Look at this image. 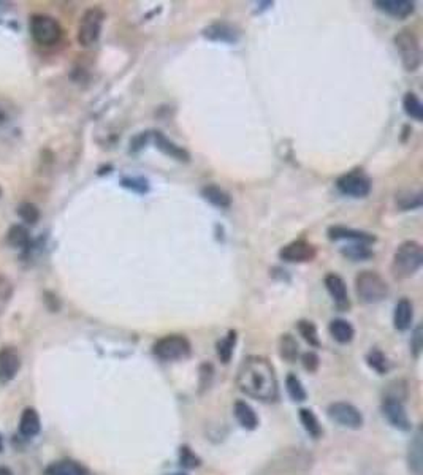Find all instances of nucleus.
I'll use <instances>...</instances> for the list:
<instances>
[{
  "label": "nucleus",
  "mask_w": 423,
  "mask_h": 475,
  "mask_svg": "<svg viewBox=\"0 0 423 475\" xmlns=\"http://www.w3.org/2000/svg\"><path fill=\"white\" fill-rule=\"evenodd\" d=\"M21 369V356L16 349L5 347L0 350V384H8L18 375Z\"/></svg>",
  "instance_id": "14"
},
{
  "label": "nucleus",
  "mask_w": 423,
  "mask_h": 475,
  "mask_svg": "<svg viewBox=\"0 0 423 475\" xmlns=\"http://www.w3.org/2000/svg\"><path fill=\"white\" fill-rule=\"evenodd\" d=\"M18 216L23 222H27V224H35L40 219V211L37 206L34 203H23L19 205L18 208Z\"/></svg>",
  "instance_id": "34"
},
{
  "label": "nucleus",
  "mask_w": 423,
  "mask_h": 475,
  "mask_svg": "<svg viewBox=\"0 0 423 475\" xmlns=\"http://www.w3.org/2000/svg\"><path fill=\"white\" fill-rule=\"evenodd\" d=\"M240 29H236L233 24L225 23V21H218V23L209 24L203 29V37L211 41H222V43H236L240 40Z\"/></svg>",
  "instance_id": "13"
},
{
  "label": "nucleus",
  "mask_w": 423,
  "mask_h": 475,
  "mask_svg": "<svg viewBox=\"0 0 423 475\" xmlns=\"http://www.w3.org/2000/svg\"><path fill=\"white\" fill-rule=\"evenodd\" d=\"M300 420L303 423L304 430H306L309 435H311L312 437H321L322 426H321V423H319L317 417L314 415L312 410L301 409L300 410Z\"/></svg>",
  "instance_id": "31"
},
{
  "label": "nucleus",
  "mask_w": 423,
  "mask_h": 475,
  "mask_svg": "<svg viewBox=\"0 0 423 475\" xmlns=\"http://www.w3.org/2000/svg\"><path fill=\"white\" fill-rule=\"evenodd\" d=\"M403 108H404L406 115L414 119V121H417V122L423 121V105H422L419 97H417V94H414V92H407V94L404 95Z\"/></svg>",
  "instance_id": "27"
},
{
  "label": "nucleus",
  "mask_w": 423,
  "mask_h": 475,
  "mask_svg": "<svg viewBox=\"0 0 423 475\" xmlns=\"http://www.w3.org/2000/svg\"><path fill=\"white\" fill-rule=\"evenodd\" d=\"M341 254L344 257L350 258V260H354V262H363V260H368V258L373 257L374 252L369 249V246L360 244V242H354V244L343 247Z\"/></svg>",
  "instance_id": "28"
},
{
  "label": "nucleus",
  "mask_w": 423,
  "mask_h": 475,
  "mask_svg": "<svg viewBox=\"0 0 423 475\" xmlns=\"http://www.w3.org/2000/svg\"><path fill=\"white\" fill-rule=\"evenodd\" d=\"M422 192L420 190H403V192L396 194V206L401 211L417 209L422 206Z\"/></svg>",
  "instance_id": "26"
},
{
  "label": "nucleus",
  "mask_w": 423,
  "mask_h": 475,
  "mask_svg": "<svg viewBox=\"0 0 423 475\" xmlns=\"http://www.w3.org/2000/svg\"><path fill=\"white\" fill-rule=\"evenodd\" d=\"M7 242L14 249H25L30 244V233L24 225L16 224L10 227L7 233Z\"/></svg>",
  "instance_id": "25"
},
{
  "label": "nucleus",
  "mask_w": 423,
  "mask_h": 475,
  "mask_svg": "<svg viewBox=\"0 0 423 475\" xmlns=\"http://www.w3.org/2000/svg\"><path fill=\"white\" fill-rule=\"evenodd\" d=\"M325 287L330 293V297L333 298V301L336 303L339 309H347L349 308V297H347V286H345L344 279L334 273L325 276Z\"/></svg>",
  "instance_id": "17"
},
{
  "label": "nucleus",
  "mask_w": 423,
  "mask_h": 475,
  "mask_svg": "<svg viewBox=\"0 0 423 475\" xmlns=\"http://www.w3.org/2000/svg\"><path fill=\"white\" fill-rule=\"evenodd\" d=\"M355 293L362 303L376 304L389 295V286L379 273L362 271L355 277Z\"/></svg>",
  "instance_id": "3"
},
{
  "label": "nucleus",
  "mask_w": 423,
  "mask_h": 475,
  "mask_svg": "<svg viewBox=\"0 0 423 475\" xmlns=\"http://www.w3.org/2000/svg\"><path fill=\"white\" fill-rule=\"evenodd\" d=\"M29 29L35 43L41 46L58 45L64 35V29L59 21L49 14H34Z\"/></svg>",
  "instance_id": "5"
},
{
  "label": "nucleus",
  "mask_w": 423,
  "mask_h": 475,
  "mask_svg": "<svg viewBox=\"0 0 423 475\" xmlns=\"http://www.w3.org/2000/svg\"><path fill=\"white\" fill-rule=\"evenodd\" d=\"M19 135V113L12 102L0 99V139Z\"/></svg>",
  "instance_id": "11"
},
{
  "label": "nucleus",
  "mask_w": 423,
  "mask_h": 475,
  "mask_svg": "<svg viewBox=\"0 0 423 475\" xmlns=\"http://www.w3.org/2000/svg\"><path fill=\"white\" fill-rule=\"evenodd\" d=\"M279 355L288 363L298 358V344L292 334H282L279 339Z\"/></svg>",
  "instance_id": "29"
},
{
  "label": "nucleus",
  "mask_w": 423,
  "mask_h": 475,
  "mask_svg": "<svg viewBox=\"0 0 423 475\" xmlns=\"http://www.w3.org/2000/svg\"><path fill=\"white\" fill-rule=\"evenodd\" d=\"M0 475H14L12 471H10L8 467H5V466H0Z\"/></svg>",
  "instance_id": "41"
},
{
  "label": "nucleus",
  "mask_w": 423,
  "mask_h": 475,
  "mask_svg": "<svg viewBox=\"0 0 423 475\" xmlns=\"http://www.w3.org/2000/svg\"><path fill=\"white\" fill-rule=\"evenodd\" d=\"M366 360H368V364L373 368L374 371H378V373L384 374L387 369H389V366H387V358L385 355L380 352L378 349H373L371 352L366 356Z\"/></svg>",
  "instance_id": "35"
},
{
  "label": "nucleus",
  "mask_w": 423,
  "mask_h": 475,
  "mask_svg": "<svg viewBox=\"0 0 423 475\" xmlns=\"http://www.w3.org/2000/svg\"><path fill=\"white\" fill-rule=\"evenodd\" d=\"M286 386H287L288 395H290V397H292L293 401H304V399H306V391H304L301 382H300V379H298L297 375H293V374L288 375L287 380H286Z\"/></svg>",
  "instance_id": "33"
},
{
  "label": "nucleus",
  "mask_w": 423,
  "mask_h": 475,
  "mask_svg": "<svg viewBox=\"0 0 423 475\" xmlns=\"http://www.w3.org/2000/svg\"><path fill=\"white\" fill-rule=\"evenodd\" d=\"M317 257V249L311 242L297 240L288 242L279 251V258L287 263H308Z\"/></svg>",
  "instance_id": "9"
},
{
  "label": "nucleus",
  "mask_w": 423,
  "mask_h": 475,
  "mask_svg": "<svg viewBox=\"0 0 423 475\" xmlns=\"http://www.w3.org/2000/svg\"><path fill=\"white\" fill-rule=\"evenodd\" d=\"M330 334H332L334 340H338L339 344H349L355 336V329L347 320L336 318L330 323Z\"/></svg>",
  "instance_id": "23"
},
{
  "label": "nucleus",
  "mask_w": 423,
  "mask_h": 475,
  "mask_svg": "<svg viewBox=\"0 0 423 475\" xmlns=\"http://www.w3.org/2000/svg\"><path fill=\"white\" fill-rule=\"evenodd\" d=\"M105 18L106 14L100 7H92L86 10L80 19L78 34H76V38H78V43L81 46L89 48V46L95 45L99 41Z\"/></svg>",
  "instance_id": "6"
},
{
  "label": "nucleus",
  "mask_w": 423,
  "mask_h": 475,
  "mask_svg": "<svg viewBox=\"0 0 423 475\" xmlns=\"http://www.w3.org/2000/svg\"><path fill=\"white\" fill-rule=\"evenodd\" d=\"M3 452V439H2V435H0V453Z\"/></svg>",
  "instance_id": "42"
},
{
  "label": "nucleus",
  "mask_w": 423,
  "mask_h": 475,
  "mask_svg": "<svg viewBox=\"0 0 423 475\" xmlns=\"http://www.w3.org/2000/svg\"><path fill=\"white\" fill-rule=\"evenodd\" d=\"M298 332H300L303 339L306 340V343H309V345H312V347H319V345H321L317 328L312 322H309V320H301V322H298Z\"/></svg>",
  "instance_id": "32"
},
{
  "label": "nucleus",
  "mask_w": 423,
  "mask_h": 475,
  "mask_svg": "<svg viewBox=\"0 0 423 475\" xmlns=\"http://www.w3.org/2000/svg\"><path fill=\"white\" fill-rule=\"evenodd\" d=\"M202 197L216 208L227 209L231 206V197L216 184H208L202 189Z\"/></svg>",
  "instance_id": "22"
},
{
  "label": "nucleus",
  "mask_w": 423,
  "mask_h": 475,
  "mask_svg": "<svg viewBox=\"0 0 423 475\" xmlns=\"http://www.w3.org/2000/svg\"><path fill=\"white\" fill-rule=\"evenodd\" d=\"M304 369L309 371V373H314L319 368V356L314 352H306L301 356Z\"/></svg>",
  "instance_id": "39"
},
{
  "label": "nucleus",
  "mask_w": 423,
  "mask_h": 475,
  "mask_svg": "<svg viewBox=\"0 0 423 475\" xmlns=\"http://www.w3.org/2000/svg\"><path fill=\"white\" fill-rule=\"evenodd\" d=\"M328 415L339 425L357 430L363 425V417L357 407L349 402H334L328 407Z\"/></svg>",
  "instance_id": "10"
},
{
  "label": "nucleus",
  "mask_w": 423,
  "mask_h": 475,
  "mask_svg": "<svg viewBox=\"0 0 423 475\" xmlns=\"http://www.w3.org/2000/svg\"><path fill=\"white\" fill-rule=\"evenodd\" d=\"M236 344V332H229L224 339H220L218 343V356L222 363H229L231 355H233V349Z\"/></svg>",
  "instance_id": "30"
},
{
  "label": "nucleus",
  "mask_w": 423,
  "mask_h": 475,
  "mask_svg": "<svg viewBox=\"0 0 423 475\" xmlns=\"http://www.w3.org/2000/svg\"><path fill=\"white\" fill-rule=\"evenodd\" d=\"M190 343L181 334H170L154 344V355L162 361L184 360L190 355Z\"/></svg>",
  "instance_id": "7"
},
{
  "label": "nucleus",
  "mask_w": 423,
  "mask_h": 475,
  "mask_svg": "<svg viewBox=\"0 0 423 475\" xmlns=\"http://www.w3.org/2000/svg\"><path fill=\"white\" fill-rule=\"evenodd\" d=\"M2 195H3V190H2V187H0V198H2Z\"/></svg>",
  "instance_id": "43"
},
{
  "label": "nucleus",
  "mask_w": 423,
  "mask_h": 475,
  "mask_svg": "<svg viewBox=\"0 0 423 475\" xmlns=\"http://www.w3.org/2000/svg\"><path fill=\"white\" fill-rule=\"evenodd\" d=\"M235 417L240 425L246 428V430H255L257 425H259V418H257L254 409L249 404H246L244 401H238L235 404Z\"/></svg>",
  "instance_id": "24"
},
{
  "label": "nucleus",
  "mask_w": 423,
  "mask_h": 475,
  "mask_svg": "<svg viewBox=\"0 0 423 475\" xmlns=\"http://www.w3.org/2000/svg\"><path fill=\"white\" fill-rule=\"evenodd\" d=\"M382 412L387 417V420L390 421L391 426H395L396 430L401 431H409L411 430V421L409 417L406 414L404 406L401 404V401L395 396L385 397L382 402Z\"/></svg>",
  "instance_id": "12"
},
{
  "label": "nucleus",
  "mask_w": 423,
  "mask_h": 475,
  "mask_svg": "<svg viewBox=\"0 0 423 475\" xmlns=\"http://www.w3.org/2000/svg\"><path fill=\"white\" fill-rule=\"evenodd\" d=\"M328 238L332 241H352V242H360V244L371 246L376 242V236L371 233H366L362 230H355L349 229V227L344 225H333L328 229Z\"/></svg>",
  "instance_id": "15"
},
{
  "label": "nucleus",
  "mask_w": 423,
  "mask_h": 475,
  "mask_svg": "<svg viewBox=\"0 0 423 475\" xmlns=\"http://www.w3.org/2000/svg\"><path fill=\"white\" fill-rule=\"evenodd\" d=\"M374 7L391 18H409L415 10V3L411 0H376Z\"/></svg>",
  "instance_id": "16"
},
{
  "label": "nucleus",
  "mask_w": 423,
  "mask_h": 475,
  "mask_svg": "<svg viewBox=\"0 0 423 475\" xmlns=\"http://www.w3.org/2000/svg\"><path fill=\"white\" fill-rule=\"evenodd\" d=\"M10 297H12V283L5 281L3 277H0V312L3 311L5 304L8 303Z\"/></svg>",
  "instance_id": "38"
},
{
  "label": "nucleus",
  "mask_w": 423,
  "mask_h": 475,
  "mask_svg": "<svg viewBox=\"0 0 423 475\" xmlns=\"http://www.w3.org/2000/svg\"><path fill=\"white\" fill-rule=\"evenodd\" d=\"M395 48L398 51L401 64L406 71H417L422 64L420 40L411 29H403L395 35Z\"/></svg>",
  "instance_id": "4"
},
{
  "label": "nucleus",
  "mask_w": 423,
  "mask_h": 475,
  "mask_svg": "<svg viewBox=\"0 0 423 475\" xmlns=\"http://www.w3.org/2000/svg\"><path fill=\"white\" fill-rule=\"evenodd\" d=\"M179 461H181L183 466L187 469H194L200 466V458L195 455L189 447H181V452H179Z\"/></svg>",
  "instance_id": "37"
},
{
  "label": "nucleus",
  "mask_w": 423,
  "mask_h": 475,
  "mask_svg": "<svg viewBox=\"0 0 423 475\" xmlns=\"http://www.w3.org/2000/svg\"><path fill=\"white\" fill-rule=\"evenodd\" d=\"M242 393L260 401H275L277 397V380L270 361L263 356H247L236 377Z\"/></svg>",
  "instance_id": "1"
},
{
  "label": "nucleus",
  "mask_w": 423,
  "mask_h": 475,
  "mask_svg": "<svg viewBox=\"0 0 423 475\" xmlns=\"http://www.w3.org/2000/svg\"><path fill=\"white\" fill-rule=\"evenodd\" d=\"M412 318H414V306L407 298H401L395 306L393 325L398 332H406L411 328Z\"/></svg>",
  "instance_id": "19"
},
{
  "label": "nucleus",
  "mask_w": 423,
  "mask_h": 475,
  "mask_svg": "<svg viewBox=\"0 0 423 475\" xmlns=\"http://www.w3.org/2000/svg\"><path fill=\"white\" fill-rule=\"evenodd\" d=\"M46 475H92L89 469H86L82 464L71 461V459H62L56 461L46 469Z\"/></svg>",
  "instance_id": "21"
},
{
  "label": "nucleus",
  "mask_w": 423,
  "mask_h": 475,
  "mask_svg": "<svg viewBox=\"0 0 423 475\" xmlns=\"http://www.w3.org/2000/svg\"><path fill=\"white\" fill-rule=\"evenodd\" d=\"M411 448H412L411 456H409L411 466H412V469H414L415 474H420V469H422V442H420V435L415 436V441L411 445Z\"/></svg>",
  "instance_id": "36"
},
{
  "label": "nucleus",
  "mask_w": 423,
  "mask_h": 475,
  "mask_svg": "<svg viewBox=\"0 0 423 475\" xmlns=\"http://www.w3.org/2000/svg\"><path fill=\"white\" fill-rule=\"evenodd\" d=\"M336 187L343 195L354 198H363L371 192V179L366 176L362 170H354L339 176Z\"/></svg>",
  "instance_id": "8"
},
{
  "label": "nucleus",
  "mask_w": 423,
  "mask_h": 475,
  "mask_svg": "<svg viewBox=\"0 0 423 475\" xmlns=\"http://www.w3.org/2000/svg\"><path fill=\"white\" fill-rule=\"evenodd\" d=\"M172 475H185V474H172Z\"/></svg>",
  "instance_id": "44"
},
{
  "label": "nucleus",
  "mask_w": 423,
  "mask_h": 475,
  "mask_svg": "<svg viewBox=\"0 0 423 475\" xmlns=\"http://www.w3.org/2000/svg\"><path fill=\"white\" fill-rule=\"evenodd\" d=\"M423 249L417 241H404L396 247L391 258L390 273L396 281H404L415 275L422 268Z\"/></svg>",
  "instance_id": "2"
},
{
  "label": "nucleus",
  "mask_w": 423,
  "mask_h": 475,
  "mask_svg": "<svg viewBox=\"0 0 423 475\" xmlns=\"http://www.w3.org/2000/svg\"><path fill=\"white\" fill-rule=\"evenodd\" d=\"M422 345H423L422 344V327H417L415 332H414V336H412V343H411L412 352H414L415 356L420 355Z\"/></svg>",
  "instance_id": "40"
},
{
  "label": "nucleus",
  "mask_w": 423,
  "mask_h": 475,
  "mask_svg": "<svg viewBox=\"0 0 423 475\" xmlns=\"http://www.w3.org/2000/svg\"><path fill=\"white\" fill-rule=\"evenodd\" d=\"M41 430V420L38 412L32 409V407H27V409L23 410L19 420V432L24 437H35Z\"/></svg>",
  "instance_id": "20"
},
{
  "label": "nucleus",
  "mask_w": 423,
  "mask_h": 475,
  "mask_svg": "<svg viewBox=\"0 0 423 475\" xmlns=\"http://www.w3.org/2000/svg\"><path fill=\"white\" fill-rule=\"evenodd\" d=\"M152 139H154V143H156L157 149H161L165 156L176 159V160H179V162H189L190 160L189 152L185 151L184 148L174 144L172 139H168L162 132H152Z\"/></svg>",
  "instance_id": "18"
}]
</instances>
